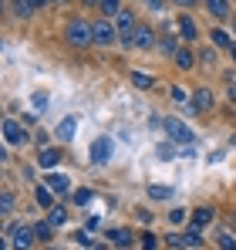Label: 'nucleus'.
<instances>
[{
    "label": "nucleus",
    "mask_w": 236,
    "mask_h": 250,
    "mask_svg": "<svg viewBox=\"0 0 236 250\" xmlns=\"http://www.w3.org/2000/svg\"><path fill=\"white\" fill-rule=\"evenodd\" d=\"M209 220H213V209L199 207L196 213H193V223H189V227H193V230H202V227H209Z\"/></svg>",
    "instance_id": "6e6552de"
},
{
    "label": "nucleus",
    "mask_w": 236,
    "mask_h": 250,
    "mask_svg": "<svg viewBox=\"0 0 236 250\" xmlns=\"http://www.w3.org/2000/svg\"><path fill=\"white\" fill-rule=\"evenodd\" d=\"M230 98H236V84H233V88H230Z\"/></svg>",
    "instance_id": "f704fd0d"
},
{
    "label": "nucleus",
    "mask_w": 236,
    "mask_h": 250,
    "mask_svg": "<svg viewBox=\"0 0 236 250\" xmlns=\"http://www.w3.org/2000/svg\"><path fill=\"white\" fill-rule=\"evenodd\" d=\"M233 233H236V220H233Z\"/></svg>",
    "instance_id": "4c0bfd02"
},
{
    "label": "nucleus",
    "mask_w": 236,
    "mask_h": 250,
    "mask_svg": "<svg viewBox=\"0 0 236 250\" xmlns=\"http://www.w3.org/2000/svg\"><path fill=\"white\" fill-rule=\"evenodd\" d=\"M10 209H14V196H10V193H3V213H10Z\"/></svg>",
    "instance_id": "7c9ffc66"
},
{
    "label": "nucleus",
    "mask_w": 236,
    "mask_h": 250,
    "mask_svg": "<svg viewBox=\"0 0 236 250\" xmlns=\"http://www.w3.org/2000/svg\"><path fill=\"white\" fill-rule=\"evenodd\" d=\"M112 149H115V142H112L108 135H98V139L91 142V163H95V166H105V163L112 159Z\"/></svg>",
    "instance_id": "f03ea898"
},
{
    "label": "nucleus",
    "mask_w": 236,
    "mask_h": 250,
    "mask_svg": "<svg viewBox=\"0 0 236 250\" xmlns=\"http://www.w3.org/2000/svg\"><path fill=\"white\" fill-rule=\"evenodd\" d=\"M75 128H78V115H68L64 122L58 125V139H64V142H68V139L75 135Z\"/></svg>",
    "instance_id": "1a4fd4ad"
},
{
    "label": "nucleus",
    "mask_w": 236,
    "mask_h": 250,
    "mask_svg": "<svg viewBox=\"0 0 236 250\" xmlns=\"http://www.w3.org/2000/svg\"><path fill=\"white\" fill-rule=\"evenodd\" d=\"M213 108V91L209 88H196V112H209Z\"/></svg>",
    "instance_id": "9d476101"
},
{
    "label": "nucleus",
    "mask_w": 236,
    "mask_h": 250,
    "mask_svg": "<svg viewBox=\"0 0 236 250\" xmlns=\"http://www.w3.org/2000/svg\"><path fill=\"white\" fill-rule=\"evenodd\" d=\"M105 14H118V0H98Z\"/></svg>",
    "instance_id": "a878e982"
},
{
    "label": "nucleus",
    "mask_w": 236,
    "mask_h": 250,
    "mask_svg": "<svg viewBox=\"0 0 236 250\" xmlns=\"http://www.w3.org/2000/svg\"><path fill=\"white\" fill-rule=\"evenodd\" d=\"M64 220H68V213H64V207H54L51 213H47V223H51V227H61Z\"/></svg>",
    "instance_id": "dca6fc26"
},
{
    "label": "nucleus",
    "mask_w": 236,
    "mask_h": 250,
    "mask_svg": "<svg viewBox=\"0 0 236 250\" xmlns=\"http://www.w3.org/2000/svg\"><path fill=\"white\" fill-rule=\"evenodd\" d=\"M206 10L216 14V17H226L230 14V0H206Z\"/></svg>",
    "instance_id": "f8f14e48"
},
{
    "label": "nucleus",
    "mask_w": 236,
    "mask_h": 250,
    "mask_svg": "<svg viewBox=\"0 0 236 250\" xmlns=\"http://www.w3.org/2000/svg\"><path fill=\"white\" fill-rule=\"evenodd\" d=\"M95 250H108V247H105V244H101V247H95Z\"/></svg>",
    "instance_id": "c9c22d12"
},
{
    "label": "nucleus",
    "mask_w": 236,
    "mask_h": 250,
    "mask_svg": "<svg viewBox=\"0 0 236 250\" xmlns=\"http://www.w3.org/2000/svg\"><path fill=\"white\" fill-rule=\"evenodd\" d=\"M169 193H172L169 186H149V196H156V200H165Z\"/></svg>",
    "instance_id": "b1692460"
},
{
    "label": "nucleus",
    "mask_w": 236,
    "mask_h": 250,
    "mask_svg": "<svg viewBox=\"0 0 236 250\" xmlns=\"http://www.w3.org/2000/svg\"><path fill=\"white\" fill-rule=\"evenodd\" d=\"M51 200H54V196H51V186H38V203L40 207H51Z\"/></svg>",
    "instance_id": "412c9836"
},
{
    "label": "nucleus",
    "mask_w": 236,
    "mask_h": 250,
    "mask_svg": "<svg viewBox=\"0 0 236 250\" xmlns=\"http://www.w3.org/2000/svg\"><path fill=\"white\" fill-rule=\"evenodd\" d=\"M230 51H233V58H236V44H233V47H230Z\"/></svg>",
    "instance_id": "e433bc0d"
},
{
    "label": "nucleus",
    "mask_w": 236,
    "mask_h": 250,
    "mask_svg": "<svg viewBox=\"0 0 236 250\" xmlns=\"http://www.w3.org/2000/svg\"><path fill=\"white\" fill-rule=\"evenodd\" d=\"M149 10H156V14H162V0H149Z\"/></svg>",
    "instance_id": "473e14b6"
},
{
    "label": "nucleus",
    "mask_w": 236,
    "mask_h": 250,
    "mask_svg": "<svg viewBox=\"0 0 236 250\" xmlns=\"http://www.w3.org/2000/svg\"><path fill=\"white\" fill-rule=\"evenodd\" d=\"M142 247H145V250H156V247H158V240L152 237V233H142Z\"/></svg>",
    "instance_id": "bb28decb"
},
{
    "label": "nucleus",
    "mask_w": 236,
    "mask_h": 250,
    "mask_svg": "<svg viewBox=\"0 0 236 250\" xmlns=\"http://www.w3.org/2000/svg\"><path fill=\"white\" fill-rule=\"evenodd\" d=\"M47 186H51V193H71V179H68V176H61V172L47 176Z\"/></svg>",
    "instance_id": "0eeeda50"
},
{
    "label": "nucleus",
    "mask_w": 236,
    "mask_h": 250,
    "mask_svg": "<svg viewBox=\"0 0 236 250\" xmlns=\"http://www.w3.org/2000/svg\"><path fill=\"white\" fill-rule=\"evenodd\" d=\"M34 230L27 227V223H20V227H14L10 230V240H14V250H31V244H34Z\"/></svg>",
    "instance_id": "39448f33"
},
{
    "label": "nucleus",
    "mask_w": 236,
    "mask_h": 250,
    "mask_svg": "<svg viewBox=\"0 0 236 250\" xmlns=\"http://www.w3.org/2000/svg\"><path fill=\"white\" fill-rule=\"evenodd\" d=\"M135 44H138V47H152V31H149V27H138Z\"/></svg>",
    "instance_id": "a211bd4d"
},
{
    "label": "nucleus",
    "mask_w": 236,
    "mask_h": 250,
    "mask_svg": "<svg viewBox=\"0 0 236 250\" xmlns=\"http://www.w3.org/2000/svg\"><path fill=\"white\" fill-rule=\"evenodd\" d=\"M58 159H61V156H58V149H44V152H40V166H44V169L58 166Z\"/></svg>",
    "instance_id": "2eb2a0df"
},
{
    "label": "nucleus",
    "mask_w": 236,
    "mask_h": 250,
    "mask_svg": "<svg viewBox=\"0 0 236 250\" xmlns=\"http://www.w3.org/2000/svg\"><path fill=\"white\" fill-rule=\"evenodd\" d=\"M162 125H165V132L172 135V142H182V146L193 142V128H189L186 122H179V119H165Z\"/></svg>",
    "instance_id": "20e7f679"
},
{
    "label": "nucleus",
    "mask_w": 236,
    "mask_h": 250,
    "mask_svg": "<svg viewBox=\"0 0 236 250\" xmlns=\"http://www.w3.org/2000/svg\"><path fill=\"white\" fill-rule=\"evenodd\" d=\"M47 250H54V247H47Z\"/></svg>",
    "instance_id": "a19ab883"
},
{
    "label": "nucleus",
    "mask_w": 236,
    "mask_h": 250,
    "mask_svg": "<svg viewBox=\"0 0 236 250\" xmlns=\"http://www.w3.org/2000/svg\"><path fill=\"white\" fill-rule=\"evenodd\" d=\"M219 247H223V250H236V240H233V237H226V233H223V237H219Z\"/></svg>",
    "instance_id": "c85d7f7f"
},
{
    "label": "nucleus",
    "mask_w": 236,
    "mask_h": 250,
    "mask_svg": "<svg viewBox=\"0 0 236 250\" xmlns=\"http://www.w3.org/2000/svg\"><path fill=\"white\" fill-rule=\"evenodd\" d=\"M172 102H179V105H186V91H182V88H172Z\"/></svg>",
    "instance_id": "c756f323"
},
{
    "label": "nucleus",
    "mask_w": 236,
    "mask_h": 250,
    "mask_svg": "<svg viewBox=\"0 0 236 250\" xmlns=\"http://www.w3.org/2000/svg\"><path fill=\"white\" fill-rule=\"evenodd\" d=\"M84 3H95V0H84Z\"/></svg>",
    "instance_id": "58836bf2"
},
{
    "label": "nucleus",
    "mask_w": 236,
    "mask_h": 250,
    "mask_svg": "<svg viewBox=\"0 0 236 250\" xmlns=\"http://www.w3.org/2000/svg\"><path fill=\"white\" fill-rule=\"evenodd\" d=\"M165 244H169V247H189V240H186L182 233H172V237H165Z\"/></svg>",
    "instance_id": "5701e85b"
},
{
    "label": "nucleus",
    "mask_w": 236,
    "mask_h": 250,
    "mask_svg": "<svg viewBox=\"0 0 236 250\" xmlns=\"http://www.w3.org/2000/svg\"><path fill=\"white\" fill-rule=\"evenodd\" d=\"M132 24H135V21H132V14H118V31H121V34H125V31H132ZM125 38H128V34H125Z\"/></svg>",
    "instance_id": "4be33fe9"
},
{
    "label": "nucleus",
    "mask_w": 236,
    "mask_h": 250,
    "mask_svg": "<svg viewBox=\"0 0 236 250\" xmlns=\"http://www.w3.org/2000/svg\"><path fill=\"white\" fill-rule=\"evenodd\" d=\"M108 237H112L115 244H121V247H125V244H132V233H128V230H112Z\"/></svg>",
    "instance_id": "aec40b11"
},
{
    "label": "nucleus",
    "mask_w": 236,
    "mask_h": 250,
    "mask_svg": "<svg viewBox=\"0 0 236 250\" xmlns=\"http://www.w3.org/2000/svg\"><path fill=\"white\" fill-rule=\"evenodd\" d=\"M91 31H95V41H98V44H112V41H115V27H112L108 21H101V24H95Z\"/></svg>",
    "instance_id": "423d86ee"
},
{
    "label": "nucleus",
    "mask_w": 236,
    "mask_h": 250,
    "mask_svg": "<svg viewBox=\"0 0 236 250\" xmlns=\"http://www.w3.org/2000/svg\"><path fill=\"white\" fill-rule=\"evenodd\" d=\"M132 84H135V88H152V75H142V71H132Z\"/></svg>",
    "instance_id": "f3484780"
},
{
    "label": "nucleus",
    "mask_w": 236,
    "mask_h": 250,
    "mask_svg": "<svg viewBox=\"0 0 236 250\" xmlns=\"http://www.w3.org/2000/svg\"><path fill=\"white\" fill-rule=\"evenodd\" d=\"M213 41L219 44V47H226V44H230V38H226V31H213Z\"/></svg>",
    "instance_id": "cd10ccee"
},
{
    "label": "nucleus",
    "mask_w": 236,
    "mask_h": 250,
    "mask_svg": "<svg viewBox=\"0 0 236 250\" xmlns=\"http://www.w3.org/2000/svg\"><path fill=\"white\" fill-rule=\"evenodd\" d=\"M34 105H38V108H44V105H47V95H44V91H38V95H34Z\"/></svg>",
    "instance_id": "2f4dec72"
},
{
    "label": "nucleus",
    "mask_w": 236,
    "mask_h": 250,
    "mask_svg": "<svg viewBox=\"0 0 236 250\" xmlns=\"http://www.w3.org/2000/svg\"><path fill=\"white\" fill-rule=\"evenodd\" d=\"M91 196H95L91 189H78V193H75V203H78V207H84V203H91Z\"/></svg>",
    "instance_id": "393cba45"
},
{
    "label": "nucleus",
    "mask_w": 236,
    "mask_h": 250,
    "mask_svg": "<svg viewBox=\"0 0 236 250\" xmlns=\"http://www.w3.org/2000/svg\"><path fill=\"white\" fill-rule=\"evenodd\" d=\"M51 230H54V227H51L47 220H44V223H34V233H38V240H51Z\"/></svg>",
    "instance_id": "6ab92c4d"
},
{
    "label": "nucleus",
    "mask_w": 236,
    "mask_h": 250,
    "mask_svg": "<svg viewBox=\"0 0 236 250\" xmlns=\"http://www.w3.org/2000/svg\"><path fill=\"white\" fill-rule=\"evenodd\" d=\"M3 142H7V146H24V142H31V135H27V128L20 122L3 119Z\"/></svg>",
    "instance_id": "f257e3e1"
},
{
    "label": "nucleus",
    "mask_w": 236,
    "mask_h": 250,
    "mask_svg": "<svg viewBox=\"0 0 236 250\" xmlns=\"http://www.w3.org/2000/svg\"><path fill=\"white\" fill-rule=\"evenodd\" d=\"M68 41L81 47V44L95 41V31H91V27H88L84 21H71V24H68Z\"/></svg>",
    "instance_id": "7ed1b4c3"
},
{
    "label": "nucleus",
    "mask_w": 236,
    "mask_h": 250,
    "mask_svg": "<svg viewBox=\"0 0 236 250\" xmlns=\"http://www.w3.org/2000/svg\"><path fill=\"white\" fill-rule=\"evenodd\" d=\"M44 3H51V0H44Z\"/></svg>",
    "instance_id": "ea45409f"
},
{
    "label": "nucleus",
    "mask_w": 236,
    "mask_h": 250,
    "mask_svg": "<svg viewBox=\"0 0 236 250\" xmlns=\"http://www.w3.org/2000/svg\"><path fill=\"white\" fill-rule=\"evenodd\" d=\"M176 64H179V68H193V64H196V58H193V51H186V47H179V51H176Z\"/></svg>",
    "instance_id": "ddd939ff"
},
{
    "label": "nucleus",
    "mask_w": 236,
    "mask_h": 250,
    "mask_svg": "<svg viewBox=\"0 0 236 250\" xmlns=\"http://www.w3.org/2000/svg\"><path fill=\"white\" fill-rule=\"evenodd\" d=\"M179 31H182V38H186V41L199 38V34H196V21H193V17H186V14L179 17Z\"/></svg>",
    "instance_id": "9b49d317"
},
{
    "label": "nucleus",
    "mask_w": 236,
    "mask_h": 250,
    "mask_svg": "<svg viewBox=\"0 0 236 250\" xmlns=\"http://www.w3.org/2000/svg\"><path fill=\"white\" fill-rule=\"evenodd\" d=\"M40 3H44V0H17V14H20V17H27V14H34V10H38Z\"/></svg>",
    "instance_id": "4468645a"
},
{
    "label": "nucleus",
    "mask_w": 236,
    "mask_h": 250,
    "mask_svg": "<svg viewBox=\"0 0 236 250\" xmlns=\"http://www.w3.org/2000/svg\"><path fill=\"white\" fill-rule=\"evenodd\" d=\"M179 3H182V7H193V3H196V0H179Z\"/></svg>",
    "instance_id": "72a5a7b5"
}]
</instances>
